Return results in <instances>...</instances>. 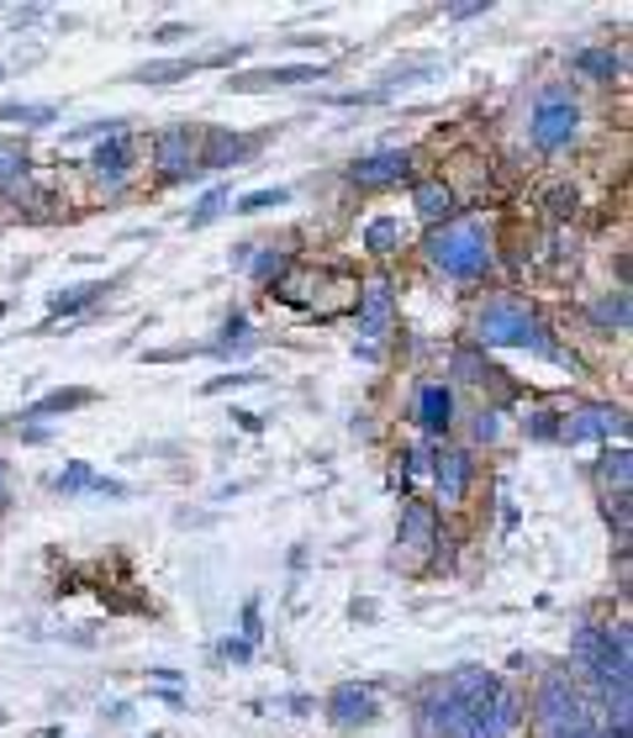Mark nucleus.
I'll use <instances>...</instances> for the list:
<instances>
[{"mask_svg": "<svg viewBox=\"0 0 633 738\" xmlns=\"http://www.w3.org/2000/svg\"><path fill=\"white\" fill-rule=\"evenodd\" d=\"M476 332H481L485 349H539V354L554 359V364H571L565 349H554V343H549L539 312H534L528 301H517V295H496V301H485L481 317H476Z\"/></svg>", "mask_w": 633, "mask_h": 738, "instance_id": "f257e3e1", "label": "nucleus"}, {"mask_svg": "<svg viewBox=\"0 0 633 738\" xmlns=\"http://www.w3.org/2000/svg\"><path fill=\"white\" fill-rule=\"evenodd\" d=\"M539 738H591V717L597 707L575 691V680L565 676H543L539 680Z\"/></svg>", "mask_w": 633, "mask_h": 738, "instance_id": "f03ea898", "label": "nucleus"}, {"mask_svg": "<svg viewBox=\"0 0 633 738\" xmlns=\"http://www.w3.org/2000/svg\"><path fill=\"white\" fill-rule=\"evenodd\" d=\"M427 259L444 269L449 280H481L491 269V237L476 222H449L427 237Z\"/></svg>", "mask_w": 633, "mask_h": 738, "instance_id": "7ed1b4c3", "label": "nucleus"}, {"mask_svg": "<svg viewBox=\"0 0 633 738\" xmlns=\"http://www.w3.org/2000/svg\"><path fill=\"white\" fill-rule=\"evenodd\" d=\"M575 132H581V106H575V95L565 85H543L539 101H534V143L543 153H554V148L575 143Z\"/></svg>", "mask_w": 633, "mask_h": 738, "instance_id": "20e7f679", "label": "nucleus"}, {"mask_svg": "<svg viewBox=\"0 0 633 738\" xmlns=\"http://www.w3.org/2000/svg\"><path fill=\"white\" fill-rule=\"evenodd\" d=\"M201 127H169V132H159V143H153V159H159V175L164 179H190L201 175Z\"/></svg>", "mask_w": 633, "mask_h": 738, "instance_id": "39448f33", "label": "nucleus"}, {"mask_svg": "<svg viewBox=\"0 0 633 738\" xmlns=\"http://www.w3.org/2000/svg\"><path fill=\"white\" fill-rule=\"evenodd\" d=\"M391 323H396V295H391V280H370L360 295V338H364V354H375L386 338H391Z\"/></svg>", "mask_w": 633, "mask_h": 738, "instance_id": "423d86ee", "label": "nucleus"}, {"mask_svg": "<svg viewBox=\"0 0 633 738\" xmlns=\"http://www.w3.org/2000/svg\"><path fill=\"white\" fill-rule=\"evenodd\" d=\"M396 543H401L407 554H427V549H438V512H433L427 502H407L401 506Z\"/></svg>", "mask_w": 633, "mask_h": 738, "instance_id": "0eeeda50", "label": "nucleus"}, {"mask_svg": "<svg viewBox=\"0 0 633 738\" xmlns=\"http://www.w3.org/2000/svg\"><path fill=\"white\" fill-rule=\"evenodd\" d=\"M433 480H438V502L444 506L465 502V491H470V454H465V448L433 454Z\"/></svg>", "mask_w": 633, "mask_h": 738, "instance_id": "6e6552de", "label": "nucleus"}, {"mask_svg": "<svg viewBox=\"0 0 633 738\" xmlns=\"http://www.w3.org/2000/svg\"><path fill=\"white\" fill-rule=\"evenodd\" d=\"M612 433H623V412H612V407H581V412H571L565 417V427H560V438L565 443L612 438Z\"/></svg>", "mask_w": 633, "mask_h": 738, "instance_id": "1a4fd4ad", "label": "nucleus"}, {"mask_svg": "<svg viewBox=\"0 0 633 738\" xmlns=\"http://www.w3.org/2000/svg\"><path fill=\"white\" fill-rule=\"evenodd\" d=\"M407 169H412V159L407 153H370V159H360L354 169H349V179L360 185V190H380V185H396V179H407Z\"/></svg>", "mask_w": 633, "mask_h": 738, "instance_id": "9d476101", "label": "nucleus"}, {"mask_svg": "<svg viewBox=\"0 0 633 738\" xmlns=\"http://www.w3.org/2000/svg\"><path fill=\"white\" fill-rule=\"evenodd\" d=\"M449 417H454L449 385H422V396H418V422L422 427H427V433H444V427H449Z\"/></svg>", "mask_w": 633, "mask_h": 738, "instance_id": "9b49d317", "label": "nucleus"}, {"mask_svg": "<svg viewBox=\"0 0 633 738\" xmlns=\"http://www.w3.org/2000/svg\"><path fill=\"white\" fill-rule=\"evenodd\" d=\"M127 164H132V148H127V138H117V132L95 148V175L106 179V185H121V179H127Z\"/></svg>", "mask_w": 633, "mask_h": 738, "instance_id": "f8f14e48", "label": "nucleus"}, {"mask_svg": "<svg viewBox=\"0 0 633 738\" xmlns=\"http://www.w3.org/2000/svg\"><path fill=\"white\" fill-rule=\"evenodd\" d=\"M59 491H63V496H74V491H101V496H121L117 480H101V475H95L91 465H69V470L59 475Z\"/></svg>", "mask_w": 633, "mask_h": 738, "instance_id": "ddd939ff", "label": "nucleus"}, {"mask_svg": "<svg viewBox=\"0 0 633 738\" xmlns=\"http://www.w3.org/2000/svg\"><path fill=\"white\" fill-rule=\"evenodd\" d=\"M418 211L427 216V222H444V216H454V190L444 185V179H422V185H418Z\"/></svg>", "mask_w": 633, "mask_h": 738, "instance_id": "4468645a", "label": "nucleus"}, {"mask_svg": "<svg viewBox=\"0 0 633 738\" xmlns=\"http://www.w3.org/2000/svg\"><path fill=\"white\" fill-rule=\"evenodd\" d=\"M370 696H364L360 686H338V691H332V717H338V723H364V717H370Z\"/></svg>", "mask_w": 633, "mask_h": 738, "instance_id": "2eb2a0df", "label": "nucleus"}, {"mask_svg": "<svg viewBox=\"0 0 633 738\" xmlns=\"http://www.w3.org/2000/svg\"><path fill=\"white\" fill-rule=\"evenodd\" d=\"M364 248H370V254H396V248H401V222H396V216H375V222L364 227Z\"/></svg>", "mask_w": 633, "mask_h": 738, "instance_id": "dca6fc26", "label": "nucleus"}, {"mask_svg": "<svg viewBox=\"0 0 633 738\" xmlns=\"http://www.w3.org/2000/svg\"><path fill=\"white\" fill-rule=\"evenodd\" d=\"M27 153L16 143H0V190H22L27 185Z\"/></svg>", "mask_w": 633, "mask_h": 738, "instance_id": "f3484780", "label": "nucleus"}, {"mask_svg": "<svg viewBox=\"0 0 633 738\" xmlns=\"http://www.w3.org/2000/svg\"><path fill=\"white\" fill-rule=\"evenodd\" d=\"M575 69L591 74V80H612V74L623 69V59H618L612 48H581V54H575Z\"/></svg>", "mask_w": 633, "mask_h": 738, "instance_id": "a211bd4d", "label": "nucleus"}, {"mask_svg": "<svg viewBox=\"0 0 633 738\" xmlns=\"http://www.w3.org/2000/svg\"><path fill=\"white\" fill-rule=\"evenodd\" d=\"M285 80H317V69H265V74H243L227 90H265V85H285Z\"/></svg>", "mask_w": 633, "mask_h": 738, "instance_id": "6ab92c4d", "label": "nucleus"}, {"mask_svg": "<svg viewBox=\"0 0 633 738\" xmlns=\"http://www.w3.org/2000/svg\"><path fill=\"white\" fill-rule=\"evenodd\" d=\"M106 295V285H74V291L54 295V317H69V312H85V306H95Z\"/></svg>", "mask_w": 633, "mask_h": 738, "instance_id": "aec40b11", "label": "nucleus"}, {"mask_svg": "<svg viewBox=\"0 0 633 738\" xmlns=\"http://www.w3.org/2000/svg\"><path fill=\"white\" fill-rule=\"evenodd\" d=\"M591 317H597L602 327H618V332H623V327H629V295L618 291V295H607V301H597Z\"/></svg>", "mask_w": 633, "mask_h": 738, "instance_id": "412c9836", "label": "nucleus"}, {"mask_svg": "<svg viewBox=\"0 0 633 738\" xmlns=\"http://www.w3.org/2000/svg\"><path fill=\"white\" fill-rule=\"evenodd\" d=\"M602 480H607V485H618V496H629V448L607 454V459H602Z\"/></svg>", "mask_w": 633, "mask_h": 738, "instance_id": "4be33fe9", "label": "nucleus"}, {"mask_svg": "<svg viewBox=\"0 0 633 738\" xmlns=\"http://www.w3.org/2000/svg\"><path fill=\"white\" fill-rule=\"evenodd\" d=\"M285 201H291V190H280V185H274V190H254V196H243L238 211H270V207H285Z\"/></svg>", "mask_w": 633, "mask_h": 738, "instance_id": "5701e85b", "label": "nucleus"}, {"mask_svg": "<svg viewBox=\"0 0 633 738\" xmlns=\"http://www.w3.org/2000/svg\"><path fill=\"white\" fill-rule=\"evenodd\" d=\"M196 63H153V69H143V85H164V80H185Z\"/></svg>", "mask_w": 633, "mask_h": 738, "instance_id": "b1692460", "label": "nucleus"}, {"mask_svg": "<svg viewBox=\"0 0 633 738\" xmlns=\"http://www.w3.org/2000/svg\"><path fill=\"white\" fill-rule=\"evenodd\" d=\"M0 121H54V106H0Z\"/></svg>", "mask_w": 633, "mask_h": 738, "instance_id": "393cba45", "label": "nucleus"}, {"mask_svg": "<svg viewBox=\"0 0 633 738\" xmlns=\"http://www.w3.org/2000/svg\"><path fill=\"white\" fill-rule=\"evenodd\" d=\"M91 401V390H59V396H48L37 412H69V407H85Z\"/></svg>", "mask_w": 633, "mask_h": 738, "instance_id": "a878e982", "label": "nucleus"}, {"mask_svg": "<svg viewBox=\"0 0 633 738\" xmlns=\"http://www.w3.org/2000/svg\"><path fill=\"white\" fill-rule=\"evenodd\" d=\"M222 207H227V190H211L207 201L196 207V216H190V222H196V227H207V222H211V216H216Z\"/></svg>", "mask_w": 633, "mask_h": 738, "instance_id": "bb28decb", "label": "nucleus"}, {"mask_svg": "<svg viewBox=\"0 0 633 738\" xmlns=\"http://www.w3.org/2000/svg\"><path fill=\"white\" fill-rule=\"evenodd\" d=\"M571 211H575V190L554 185V190H549V216H571Z\"/></svg>", "mask_w": 633, "mask_h": 738, "instance_id": "cd10ccee", "label": "nucleus"}, {"mask_svg": "<svg viewBox=\"0 0 633 738\" xmlns=\"http://www.w3.org/2000/svg\"><path fill=\"white\" fill-rule=\"evenodd\" d=\"M243 628H248V644H254V639H259V607H248V612H243Z\"/></svg>", "mask_w": 633, "mask_h": 738, "instance_id": "c85d7f7f", "label": "nucleus"}, {"mask_svg": "<svg viewBox=\"0 0 633 738\" xmlns=\"http://www.w3.org/2000/svg\"><path fill=\"white\" fill-rule=\"evenodd\" d=\"M0 74H5V69H0Z\"/></svg>", "mask_w": 633, "mask_h": 738, "instance_id": "c756f323", "label": "nucleus"}]
</instances>
